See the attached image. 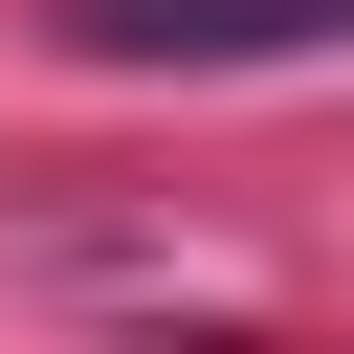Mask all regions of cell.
<instances>
[{
  "mask_svg": "<svg viewBox=\"0 0 354 354\" xmlns=\"http://www.w3.org/2000/svg\"><path fill=\"white\" fill-rule=\"evenodd\" d=\"M66 66H354V0H66Z\"/></svg>",
  "mask_w": 354,
  "mask_h": 354,
  "instance_id": "cell-1",
  "label": "cell"
}]
</instances>
